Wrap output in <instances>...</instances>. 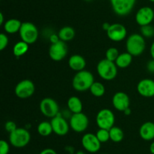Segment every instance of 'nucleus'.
<instances>
[{"label": "nucleus", "mask_w": 154, "mask_h": 154, "mask_svg": "<svg viewBox=\"0 0 154 154\" xmlns=\"http://www.w3.org/2000/svg\"><path fill=\"white\" fill-rule=\"evenodd\" d=\"M8 44V37L5 33H0V51H3Z\"/></svg>", "instance_id": "7c9ffc66"}, {"label": "nucleus", "mask_w": 154, "mask_h": 154, "mask_svg": "<svg viewBox=\"0 0 154 154\" xmlns=\"http://www.w3.org/2000/svg\"><path fill=\"white\" fill-rule=\"evenodd\" d=\"M150 151L152 154H154V142L151 143L150 146Z\"/></svg>", "instance_id": "a19ab883"}, {"label": "nucleus", "mask_w": 154, "mask_h": 154, "mask_svg": "<svg viewBox=\"0 0 154 154\" xmlns=\"http://www.w3.org/2000/svg\"><path fill=\"white\" fill-rule=\"evenodd\" d=\"M150 55H151L152 58L154 60V42L152 43L151 46H150Z\"/></svg>", "instance_id": "e433bc0d"}, {"label": "nucleus", "mask_w": 154, "mask_h": 154, "mask_svg": "<svg viewBox=\"0 0 154 154\" xmlns=\"http://www.w3.org/2000/svg\"><path fill=\"white\" fill-rule=\"evenodd\" d=\"M96 137L99 140L101 143H105L110 140V134L109 130L103 129V128H99L96 134Z\"/></svg>", "instance_id": "c85d7f7f"}, {"label": "nucleus", "mask_w": 154, "mask_h": 154, "mask_svg": "<svg viewBox=\"0 0 154 154\" xmlns=\"http://www.w3.org/2000/svg\"><path fill=\"white\" fill-rule=\"evenodd\" d=\"M4 15H3V14L0 13V25H2V24H4Z\"/></svg>", "instance_id": "58836bf2"}, {"label": "nucleus", "mask_w": 154, "mask_h": 154, "mask_svg": "<svg viewBox=\"0 0 154 154\" xmlns=\"http://www.w3.org/2000/svg\"><path fill=\"white\" fill-rule=\"evenodd\" d=\"M37 130L38 134L42 137H48V136L51 135V133L54 132L51 122H49L47 121L40 122L38 125Z\"/></svg>", "instance_id": "393cba45"}, {"label": "nucleus", "mask_w": 154, "mask_h": 154, "mask_svg": "<svg viewBox=\"0 0 154 154\" xmlns=\"http://www.w3.org/2000/svg\"><path fill=\"white\" fill-rule=\"evenodd\" d=\"M97 72L104 80L111 81L116 78L117 75V66L115 62L105 58L101 60L97 64Z\"/></svg>", "instance_id": "7ed1b4c3"}, {"label": "nucleus", "mask_w": 154, "mask_h": 154, "mask_svg": "<svg viewBox=\"0 0 154 154\" xmlns=\"http://www.w3.org/2000/svg\"><path fill=\"white\" fill-rule=\"evenodd\" d=\"M5 130L8 132L11 133L14 131L16 128H17V127L16 123L14 122H13V121H8L5 124Z\"/></svg>", "instance_id": "473e14b6"}, {"label": "nucleus", "mask_w": 154, "mask_h": 154, "mask_svg": "<svg viewBox=\"0 0 154 154\" xmlns=\"http://www.w3.org/2000/svg\"><path fill=\"white\" fill-rule=\"evenodd\" d=\"M112 104L118 111L124 112L130 105V99L129 95L123 91H118L114 95L112 98Z\"/></svg>", "instance_id": "dca6fc26"}, {"label": "nucleus", "mask_w": 154, "mask_h": 154, "mask_svg": "<svg viewBox=\"0 0 154 154\" xmlns=\"http://www.w3.org/2000/svg\"><path fill=\"white\" fill-rule=\"evenodd\" d=\"M110 26H111V24H109L108 23H104V24H102V28H103L105 31H107V30L109 29Z\"/></svg>", "instance_id": "4c0bfd02"}, {"label": "nucleus", "mask_w": 154, "mask_h": 154, "mask_svg": "<svg viewBox=\"0 0 154 154\" xmlns=\"http://www.w3.org/2000/svg\"><path fill=\"white\" fill-rule=\"evenodd\" d=\"M109 134L110 140L115 143H119V142L122 141L124 137V133H123V130L117 126H113L109 130Z\"/></svg>", "instance_id": "a878e982"}, {"label": "nucleus", "mask_w": 154, "mask_h": 154, "mask_svg": "<svg viewBox=\"0 0 154 154\" xmlns=\"http://www.w3.org/2000/svg\"><path fill=\"white\" fill-rule=\"evenodd\" d=\"M113 11L118 16H126L134 8L136 0H110Z\"/></svg>", "instance_id": "0eeeda50"}, {"label": "nucleus", "mask_w": 154, "mask_h": 154, "mask_svg": "<svg viewBox=\"0 0 154 154\" xmlns=\"http://www.w3.org/2000/svg\"><path fill=\"white\" fill-rule=\"evenodd\" d=\"M31 140V134L26 128H17L9 133V142L16 148H23L28 145Z\"/></svg>", "instance_id": "20e7f679"}, {"label": "nucleus", "mask_w": 154, "mask_h": 154, "mask_svg": "<svg viewBox=\"0 0 154 154\" xmlns=\"http://www.w3.org/2000/svg\"><path fill=\"white\" fill-rule=\"evenodd\" d=\"M119 55H120V53H119L118 49L114 47L109 48L105 52V58L113 62L116 61Z\"/></svg>", "instance_id": "cd10ccee"}, {"label": "nucleus", "mask_w": 154, "mask_h": 154, "mask_svg": "<svg viewBox=\"0 0 154 154\" xmlns=\"http://www.w3.org/2000/svg\"><path fill=\"white\" fill-rule=\"evenodd\" d=\"M39 154H57V152L54 150V149L51 148H46L42 150Z\"/></svg>", "instance_id": "c9c22d12"}, {"label": "nucleus", "mask_w": 154, "mask_h": 154, "mask_svg": "<svg viewBox=\"0 0 154 154\" xmlns=\"http://www.w3.org/2000/svg\"><path fill=\"white\" fill-rule=\"evenodd\" d=\"M138 94L144 98H152L154 96V80L144 79L137 85Z\"/></svg>", "instance_id": "f3484780"}, {"label": "nucleus", "mask_w": 154, "mask_h": 154, "mask_svg": "<svg viewBox=\"0 0 154 154\" xmlns=\"http://www.w3.org/2000/svg\"><path fill=\"white\" fill-rule=\"evenodd\" d=\"M19 34L21 40L31 45L37 41L38 38V30L33 23L23 22L22 23Z\"/></svg>", "instance_id": "39448f33"}, {"label": "nucleus", "mask_w": 154, "mask_h": 154, "mask_svg": "<svg viewBox=\"0 0 154 154\" xmlns=\"http://www.w3.org/2000/svg\"><path fill=\"white\" fill-rule=\"evenodd\" d=\"M49 39L50 41H51V44L57 43L59 41H60V36H59L58 34H51V36H49Z\"/></svg>", "instance_id": "72a5a7b5"}, {"label": "nucleus", "mask_w": 154, "mask_h": 154, "mask_svg": "<svg viewBox=\"0 0 154 154\" xmlns=\"http://www.w3.org/2000/svg\"><path fill=\"white\" fill-rule=\"evenodd\" d=\"M29 50V44L23 41L17 42L13 47V54L15 57H20L24 55Z\"/></svg>", "instance_id": "b1692460"}, {"label": "nucleus", "mask_w": 154, "mask_h": 154, "mask_svg": "<svg viewBox=\"0 0 154 154\" xmlns=\"http://www.w3.org/2000/svg\"><path fill=\"white\" fill-rule=\"evenodd\" d=\"M21 25H22V23L20 22V21H19L18 19H15V18H12V19L6 21L3 24V27H4V30L5 33H8V34H14L20 31Z\"/></svg>", "instance_id": "aec40b11"}, {"label": "nucleus", "mask_w": 154, "mask_h": 154, "mask_svg": "<svg viewBox=\"0 0 154 154\" xmlns=\"http://www.w3.org/2000/svg\"><path fill=\"white\" fill-rule=\"evenodd\" d=\"M132 57L133 56L128 52H123L120 54L117 59L116 60L115 63L117 67L124 69L128 67L132 62Z\"/></svg>", "instance_id": "4be33fe9"}, {"label": "nucleus", "mask_w": 154, "mask_h": 154, "mask_svg": "<svg viewBox=\"0 0 154 154\" xmlns=\"http://www.w3.org/2000/svg\"><path fill=\"white\" fill-rule=\"evenodd\" d=\"M140 137L144 140H152L154 139V123L146 122L142 124L139 129Z\"/></svg>", "instance_id": "6ab92c4d"}, {"label": "nucleus", "mask_w": 154, "mask_h": 154, "mask_svg": "<svg viewBox=\"0 0 154 154\" xmlns=\"http://www.w3.org/2000/svg\"><path fill=\"white\" fill-rule=\"evenodd\" d=\"M141 34L146 38L153 37L154 36V27L150 24L141 27Z\"/></svg>", "instance_id": "c756f323"}, {"label": "nucleus", "mask_w": 154, "mask_h": 154, "mask_svg": "<svg viewBox=\"0 0 154 154\" xmlns=\"http://www.w3.org/2000/svg\"><path fill=\"white\" fill-rule=\"evenodd\" d=\"M94 76L88 70H81L77 72L72 79V87L77 91H86L90 90L92 85L94 83Z\"/></svg>", "instance_id": "f257e3e1"}, {"label": "nucleus", "mask_w": 154, "mask_h": 154, "mask_svg": "<svg viewBox=\"0 0 154 154\" xmlns=\"http://www.w3.org/2000/svg\"><path fill=\"white\" fill-rule=\"evenodd\" d=\"M107 36L111 41L118 42L126 39L127 35L126 28L121 24L115 23L111 24L109 29L107 30Z\"/></svg>", "instance_id": "4468645a"}, {"label": "nucleus", "mask_w": 154, "mask_h": 154, "mask_svg": "<svg viewBox=\"0 0 154 154\" xmlns=\"http://www.w3.org/2000/svg\"><path fill=\"white\" fill-rule=\"evenodd\" d=\"M147 69L148 72H151V73H154V60H150L148 61L147 64Z\"/></svg>", "instance_id": "f704fd0d"}, {"label": "nucleus", "mask_w": 154, "mask_h": 154, "mask_svg": "<svg viewBox=\"0 0 154 154\" xmlns=\"http://www.w3.org/2000/svg\"><path fill=\"white\" fill-rule=\"evenodd\" d=\"M96 121L99 128L110 130L114 126L115 116L109 109H102L96 115Z\"/></svg>", "instance_id": "423d86ee"}, {"label": "nucleus", "mask_w": 154, "mask_h": 154, "mask_svg": "<svg viewBox=\"0 0 154 154\" xmlns=\"http://www.w3.org/2000/svg\"><path fill=\"white\" fill-rule=\"evenodd\" d=\"M53 131L59 136H64L68 134L70 125L66 121V118L63 117L62 113H59L55 117L52 118L51 121Z\"/></svg>", "instance_id": "9b49d317"}, {"label": "nucleus", "mask_w": 154, "mask_h": 154, "mask_svg": "<svg viewBox=\"0 0 154 154\" xmlns=\"http://www.w3.org/2000/svg\"><path fill=\"white\" fill-rule=\"evenodd\" d=\"M90 90L92 95L96 98L102 97L105 93V85L100 82H94V83L90 87Z\"/></svg>", "instance_id": "bb28decb"}, {"label": "nucleus", "mask_w": 154, "mask_h": 154, "mask_svg": "<svg viewBox=\"0 0 154 154\" xmlns=\"http://www.w3.org/2000/svg\"><path fill=\"white\" fill-rule=\"evenodd\" d=\"M154 19V11L149 6L141 7L135 14V21L141 27L149 25Z\"/></svg>", "instance_id": "2eb2a0df"}, {"label": "nucleus", "mask_w": 154, "mask_h": 154, "mask_svg": "<svg viewBox=\"0 0 154 154\" xmlns=\"http://www.w3.org/2000/svg\"><path fill=\"white\" fill-rule=\"evenodd\" d=\"M148 1L151 2H154V0H148Z\"/></svg>", "instance_id": "37998d69"}, {"label": "nucleus", "mask_w": 154, "mask_h": 154, "mask_svg": "<svg viewBox=\"0 0 154 154\" xmlns=\"http://www.w3.org/2000/svg\"><path fill=\"white\" fill-rule=\"evenodd\" d=\"M153 21H154V19H153Z\"/></svg>", "instance_id": "a18cd8bd"}, {"label": "nucleus", "mask_w": 154, "mask_h": 154, "mask_svg": "<svg viewBox=\"0 0 154 154\" xmlns=\"http://www.w3.org/2000/svg\"><path fill=\"white\" fill-rule=\"evenodd\" d=\"M59 36H60V40L63 42H69L72 40L75 36V31L73 27H69V26H66L63 27L60 30L58 33Z\"/></svg>", "instance_id": "5701e85b"}, {"label": "nucleus", "mask_w": 154, "mask_h": 154, "mask_svg": "<svg viewBox=\"0 0 154 154\" xmlns=\"http://www.w3.org/2000/svg\"><path fill=\"white\" fill-rule=\"evenodd\" d=\"M67 106L69 111L72 113H79L82 112L83 104L81 100L76 96H72L69 98Z\"/></svg>", "instance_id": "412c9836"}, {"label": "nucleus", "mask_w": 154, "mask_h": 154, "mask_svg": "<svg viewBox=\"0 0 154 154\" xmlns=\"http://www.w3.org/2000/svg\"><path fill=\"white\" fill-rule=\"evenodd\" d=\"M126 48L127 52L132 56L141 55L146 48L144 37L141 34L132 33L126 39Z\"/></svg>", "instance_id": "f03ea898"}, {"label": "nucleus", "mask_w": 154, "mask_h": 154, "mask_svg": "<svg viewBox=\"0 0 154 154\" xmlns=\"http://www.w3.org/2000/svg\"><path fill=\"white\" fill-rule=\"evenodd\" d=\"M131 112H132V110H131V109L129 107V108L126 109L123 113H124V114L126 115V116H129V115L131 114Z\"/></svg>", "instance_id": "ea45409f"}, {"label": "nucleus", "mask_w": 154, "mask_h": 154, "mask_svg": "<svg viewBox=\"0 0 154 154\" xmlns=\"http://www.w3.org/2000/svg\"><path fill=\"white\" fill-rule=\"evenodd\" d=\"M68 48L66 43L60 40L58 42L51 44L49 48V56L54 61H60L66 57Z\"/></svg>", "instance_id": "f8f14e48"}, {"label": "nucleus", "mask_w": 154, "mask_h": 154, "mask_svg": "<svg viewBox=\"0 0 154 154\" xmlns=\"http://www.w3.org/2000/svg\"><path fill=\"white\" fill-rule=\"evenodd\" d=\"M84 1H86V2H90V1H92V0H84Z\"/></svg>", "instance_id": "c03bdc74"}, {"label": "nucleus", "mask_w": 154, "mask_h": 154, "mask_svg": "<svg viewBox=\"0 0 154 154\" xmlns=\"http://www.w3.org/2000/svg\"><path fill=\"white\" fill-rule=\"evenodd\" d=\"M101 142L96 137V134L92 133H87L81 139V144L86 151L91 153L98 152L101 148Z\"/></svg>", "instance_id": "ddd939ff"}, {"label": "nucleus", "mask_w": 154, "mask_h": 154, "mask_svg": "<svg viewBox=\"0 0 154 154\" xmlns=\"http://www.w3.org/2000/svg\"><path fill=\"white\" fill-rule=\"evenodd\" d=\"M35 90V86L32 81L29 79H23L17 84L14 89V93L17 98L26 99L32 96Z\"/></svg>", "instance_id": "9d476101"}, {"label": "nucleus", "mask_w": 154, "mask_h": 154, "mask_svg": "<svg viewBox=\"0 0 154 154\" xmlns=\"http://www.w3.org/2000/svg\"><path fill=\"white\" fill-rule=\"evenodd\" d=\"M76 154H85V152H84L83 150H79L76 152Z\"/></svg>", "instance_id": "79ce46f5"}, {"label": "nucleus", "mask_w": 154, "mask_h": 154, "mask_svg": "<svg viewBox=\"0 0 154 154\" xmlns=\"http://www.w3.org/2000/svg\"><path fill=\"white\" fill-rule=\"evenodd\" d=\"M39 109L42 114L48 118H54L60 113V107L57 101L51 98H45L41 101Z\"/></svg>", "instance_id": "6e6552de"}, {"label": "nucleus", "mask_w": 154, "mask_h": 154, "mask_svg": "<svg viewBox=\"0 0 154 154\" xmlns=\"http://www.w3.org/2000/svg\"><path fill=\"white\" fill-rule=\"evenodd\" d=\"M69 66L72 70L79 72L84 70L86 66V60L83 56L74 54L69 59Z\"/></svg>", "instance_id": "a211bd4d"}, {"label": "nucleus", "mask_w": 154, "mask_h": 154, "mask_svg": "<svg viewBox=\"0 0 154 154\" xmlns=\"http://www.w3.org/2000/svg\"><path fill=\"white\" fill-rule=\"evenodd\" d=\"M69 125L75 132H84L88 128L89 119L87 115L82 112L79 113H72L69 119Z\"/></svg>", "instance_id": "1a4fd4ad"}, {"label": "nucleus", "mask_w": 154, "mask_h": 154, "mask_svg": "<svg viewBox=\"0 0 154 154\" xmlns=\"http://www.w3.org/2000/svg\"><path fill=\"white\" fill-rule=\"evenodd\" d=\"M10 151V146L6 140H0V154H8Z\"/></svg>", "instance_id": "2f4dec72"}]
</instances>
